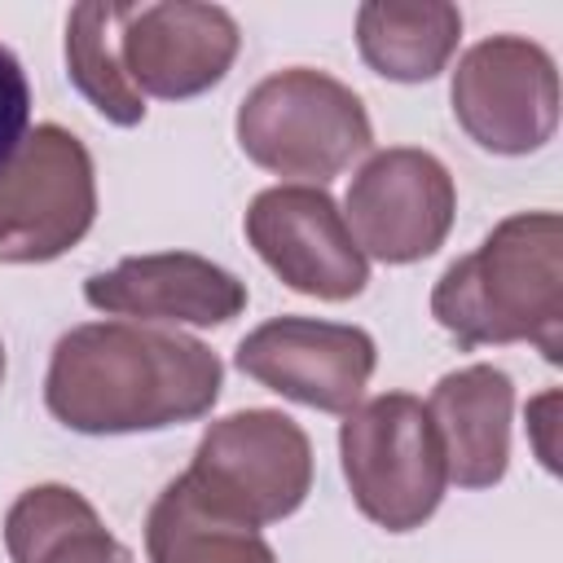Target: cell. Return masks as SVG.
<instances>
[{
  "label": "cell",
  "mask_w": 563,
  "mask_h": 563,
  "mask_svg": "<svg viewBox=\"0 0 563 563\" xmlns=\"http://www.w3.org/2000/svg\"><path fill=\"white\" fill-rule=\"evenodd\" d=\"M150 563H277L260 528L216 510L185 475H176L145 519Z\"/></svg>",
  "instance_id": "2e32d148"
},
{
  "label": "cell",
  "mask_w": 563,
  "mask_h": 563,
  "mask_svg": "<svg viewBox=\"0 0 563 563\" xmlns=\"http://www.w3.org/2000/svg\"><path fill=\"white\" fill-rule=\"evenodd\" d=\"M233 132L251 163L299 185H325L374 145L365 101L317 66L264 75L242 97Z\"/></svg>",
  "instance_id": "3957f363"
},
{
  "label": "cell",
  "mask_w": 563,
  "mask_h": 563,
  "mask_svg": "<svg viewBox=\"0 0 563 563\" xmlns=\"http://www.w3.org/2000/svg\"><path fill=\"white\" fill-rule=\"evenodd\" d=\"M220 383V356L194 334L141 321H88L53 343L44 405L79 435H132L211 413Z\"/></svg>",
  "instance_id": "6da1fadb"
},
{
  "label": "cell",
  "mask_w": 563,
  "mask_h": 563,
  "mask_svg": "<svg viewBox=\"0 0 563 563\" xmlns=\"http://www.w3.org/2000/svg\"><path fill=\"white\" fill-rule=\"evenodd\" d=\"M185 479L216 510L264 528L303 506L312 488V444L282 409H238L202 431Z\"/></svg>",
  "instance_id": "5b68a950"
},
{
  "label": "cell",
  "mask_w": 563,
  "mask_h": 563,
  "mask_svg": "<svg viewBox=\"0 0 563 563\" xmlns=\"http://www.w3.org/2000/svg\"><path fill=\"white\" fill-rule=\"evenodd\" d=\"M4 550L13 563H132V550L70 484L26 488L4 515Z\"/></svg>",
  "instance_id": "5bb4252c"
},
{
  "label": "cell",
  "mask_w": 563,
  "mask_h": 563,
  "mask_svg": "<svg viewBox=\"0 0 563 563\" xmlns=\"http://www.w3.org/2000/svg\"><path fill=\"white\" fill-rule=\"evenodd\" d=\"M238 369L260 387L299 400L321 413H347L361 405L378 347L369 330L317 317H273L238 343Z\"/></svg>",
  "instance_id": "30bf717a"
},
{
  "label": "cell",
  "mask_w": 563,
  "mask_h": 563,
  "mask_svg": "<svg viewBox=\"0 0 563 563\" xmlns=\"http://www.w3.org/2000/svg\"><path fill=\"white\" fill-rule=\"evenodd\" d=\"M431 427L444 449V471L457 488H493L510 466L515 383L497 365L449 369L427 396Z\"/></svg>",
  "instance_id": "4fadbf2b"
},
{
  "label": "cell",
  "mask_w": 563,
  "mask_h": 563,
  "mask_svg": "<svg viewBox=\"0 0 563 563\" xmlns=\"http://www.w3.org/2000/svg\"><path fill=\"white\" fill-rule=\"evenodd\" d=\"M554 409H559V391H541L528 405V427H532L537 457H541L545 471H559V457H554Z\"/></svg>",
  "instance_id": "d6986e66"
},
{
  "label": "cell",
  "mask_w": 563,
  "mask_h": 563,
  "mask_svg": "<svg viewBox=\"0 0 563 563\" xmlns=\"http://www.w3.org/2000/svg\"><path fill=\"white\" fill-rule=\"evenodd\" d=\"M431 317L462 343H532L550 365L563 361V220L519 211L457 255L435 290Z\"/></svg>",
  "instance_id": "7a4b0ae2"
},
{
  "label": "cell",
  "mask_w": 563,
  "mask_h": 563,
  "mask_svg": "<svg viewBox=\"0 0 563 563\" xmlns=\"http://www.w3.org/2000/svg\"><path fill=\"white\" fill-rule=\"evenodd\" d=\"M339 462L356 510L387 532L422 528L449 488L431 413L409 391H383L347 409L339 427Z\"/></svg>",
  "instance_id": "277c9868"
},
{
  "label": "cell",
  "mask_w": 563,
  "mask_h": 563,
  "mask_svg": "<svg viewBox=\"0 0 563 563\" xmlns=\"http://www.w3.org/2000/svg\"><path fill=\"white\" fill-rule=\"evenodd\" d=\"M242 31L224 4L202 0H158L123 4L119 22V62L141 97L185 101L216 88L233 57Z\"/></svg>",
  "instance_id": "8fae6325"
},
{
  "label": "cell",
  "mask_w": 563,
  "mask_h": 563,
  "mask_svg": "<svg viewBox=\"0 0 563 563\" xmlns=\"http://www.w3.org/2000/svg\"><path fill=\"white\" fill-rule=\"evenodd\" d=\"M462 40V9L449 0H365L356 9V48L365 66L396 84L435 79Z\"/></svg>",
  "instance_id": "9a60e30c"
},
{
  "label": "cell",
  "mask_w": 563,
  "mask_h": 563,
  "mask_svg": "<svg viewBox=\"0 0 563 563\" xmlns=\"http://www.w3.org/2000/svg\"><path fill=\"white\" fill-rule=\"evenodd\" d=\"M457 128L488 154H532L559 128V66L528 35H488L449 84Z\"/></svg>",
  "instance_id": "52a82bcc"
},
{
  "label": "cell",
  "mask_w": 563,
  "mask_h": 563,
  "mask_svg": "<svg viewBox=\"0 0 563 563\" xmlns=\"http://www.w3.org/2000/svg\"><path fill=\"white\" fill-rule=\"evenodd\" d=\"M0 383H4V343H0Z\"/></svg>",
  "instance_id": "ffe728a7"
},
{
  "label": "cell",
  "mask_w": 563,
  "mask_h": 563,
  "mask_svg": "<svg viewBox=\"0 0 563 563\" xmlns=\"http://www.w3.org/2000/svg\"><path fill=\"white\" fill-rule=\"evenodd\" d=\"M119 22H123L119 0L75 4L66 18V75L101 119L132 128L145 119V97L136 92V84L119 62Z\"/></svg>",
  "instance_id": "e0dca14e"
},
{
  "label": "cell",
  "mask_w": 563,
  "mask_h": 563,
  "mask_svg": "<svg viewBox=\"0 0 563 563\" xmlns=\"http://www.w3.org/2000/svg\"><path fill=\"white\" fill-rule=\"evenodd\" d=\"M26 123H31V84H26V70H22L18 53L9 44H0V167L22 145Z\"/></svg>",
  "instance_id": "ac0fdd59"
},
{
  "label": "cell",
  "mask_w": 563,
  "mask_h": 563,
  "mask_svg": "<svg viewBox=\"0 0 563 563\" xmlns=\"http://www.w3.org/2000/svg\"><path fill=\"white\" fill-rule=\"evenodd\" d=\"M343 207V220L365 260L374 255L383 264H418L444 246L457 189L431 150L387 145L374 150L352 176Z\"/></svg>",
  "instance_id": "ba28073f"
},
{
  "label": "cell",
  "mask_w": 563,
  "mask_h": 563,
  "mask_svg": "<svg viewBox=\"0 0 563 563\" xmlns=\"http://www.w3.org/2000/svg\"><path fill=\"white\" fill-rule=\"evenodd\" d=\"M97 220V172L88 145L40 123L0 167V260L44 264L66 255Z\"/></svg>",
  "instance_id": "8992f818"
},
{
  "label": "cell",
  "mask_w": 563,
  "mask_h": 563,
  "mask_svg": "<svg viewBox=\"0 0 563 563\" xmlns=\"http://www.w3.org/2000/svg\"><path fill=\"white\" fill-rule=\"evenodd\" d=\"M242 229L255 255L299 295L343 303L369 282V260L361 255L339 202L321 185L260 189Z\"/></svg>",
  "instance_id": "9c48e42d"
},
{
  "label": "cell",
  "mask_w": 563,
  "mask_h": 563,
  "mask_svg": "<svg viewBox=\"0 0 563 563\" xmlns=\"http://www.w3.org/2000/svg\"><path fill=\"white\" fill-rule=\"evenodd\" d=\"M84 299L141 325H224L246 308V282L194 251L128 255L84 282Z\"/></svg>",
  "instance_id": "7c38bea8"
}]
</instances>
